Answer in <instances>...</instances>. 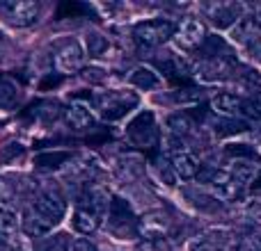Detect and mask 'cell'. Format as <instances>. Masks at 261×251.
<instances>
[{
    "instance_id": "6da1fadb",
    "label": "cell",
    "mask_w": 261,
    "mask_h": 251,
    "mask_svg": "<svg viewBox=\"0 0 261 251\" xmlns=\"http://www.w3.org/2000/svg\"><path fill=\"white\" fill-rule=\"evenodd\" d=\"M94 103L99 108L101 119H106V121H119L133 108H138L140 99L133 91H108V94L96 96Z\"/></svg>"
},
{
    "instance_id": "7a4b0ae2",
    "label": "cell",
    "mask_w": 261,
    "mask_h": 251,
    "mask_svg": "<svg viewBox=\"0 0 261 251\" xmlns=\"http://www.w3.org/2000/svg\"><path fill=\"white\" fill-rule=\"evenodd\" d=\"M176 25L172 21H165V18H156V21H142L133 27V37L138 44L147 46V48H156V46H163L174 37Z\"/></svg>"
},
{
    "instance_id": "3957f363",
    "label": "cell",
    "mask_w": 261,
    "mask_h": 251,
    "mask_svg": "<svg viewBox=\"0 0 261 251\" xmlns=\"http://www.w3.org/2000/svg\"><path fill=\"white\" fill-rule=\"evenodd\" d=\"M126 135L130 144L138 148H151L158 144V128H156V117L151 110H142L135 114V119L128 123Z\"/></svg>"
},
{
    "instance_id": "277c9868",
    "label": "cell",
    "mask_w": 261,
    "mask_h": 251,
    "mask_svg": "<svg viewBox=\"0 0 261 251\" xmlns=\"http://www.w3.org/2000/svg\"><path fill=\"white\" fill-rule=\"evenodd\" d=\"M110 231L117 238L130 240L138 233V222H135L133 212H130L128 203L124 199H110Z\"/></svg>"
},
{
    "instance_id": "5b68a950",
    "label": "cell",
    "mask_w": 261,
    "mask_h": 251,
    "mask_svg": "<svg viewBox=\"0 0 261 251\" xmlns=\"http://www.w3.org/2000/svg\"><path fill=\"white\" fill-rule=\"evenodd\" d=\"M32 208H35L41 217H46L48 222L58 224V222L64 217L67 203H64V197L60 194L58 187H44V190H39V192L35 194Z\"/></svg>"
},
{
    "instance_id": "8992f818",
    "label": "cell",
    "mask_w": 261,
    "mask_h": 251,
    "mask_svg": "<svg viewBox=\"0 0 261 251\" xmlns=\"http://www.w3.org/2000/svg\"><path fill=\"white\" fill-rule=\"evenodd\" d=\"M234 71H236L234 55H225V57L202 59L197 67V78L202 82H220V80H227Z\"/></svg>"
},
{
    "instance_id": "52a82bcc",
    "label": "cell",
    "mask_w": 261,
    "mask_h": 251,
    "mask_svg": "<svg viewBox=\"0 0 261 251\" xmlns=\"http://www.w3.org/2000/svg\"><path fill=\"white\" fill-rule=\"evenodd\" d=\"M0 9L5 12V16L9 18V23H14L16 27L32 25L39 16V5L35 0H12V3H0Z\"/></svg>"
},
{
    "instance_id": "ba28073f",
    "label": "cell",
    "mask_w": 261,
    "mask_h": 251,
    "mask_svg": "<svg viewBox=\"0 0 261 251\" xmlns=\"http://www.w3.org/2000/svg\"><path fill=\"white\" fill-rule=\"evenodd\" d=\"M83 59H85V53H83L81 44L78 41H67L55 53V69L60 73H76V71H81Z\"/></svg>"
},
{
    "instance_id": "9c48e42d",
    "label": "cell",
    "mask_w": 261,
    "mask_h": 251,
    "mask_svg": "<svg viewBox=\"0 0 261 251\" xmlns=\"http://www.w3.org/2000/svg\"><path fill=\"white\" fill-rule=\"evenodd\" d=\"M236 44L245 46V48H254L257 44H261V21L254 16H245L231 30Z\"/></svg>"
},
{
    "instance_id": "30bf717a",
    "label": "cell",
    "mask_w": 261,
    "mask_h": 251,
    "mask_svg": "<svg viewBox=\"0 0 261 251\" xmlns=\"http://www.w3.org/2000/svg\"><path fill=\"white\" fill-rule=\"evenodd\" d=\"M257 176H259V160L254 155L236 158V160L231 162V167H229V178L234 180V183H239L241 187H243V185L254 183Z\"/></svg>"
},
{
    "instance_id": "8fae6325",
    "label": "cell",
    "mask_w": 261,
    "mask_h": 251,
    "mask_svg": "<svg viewBox=\"0 0 261 251\" xmlns=\"http://www.w3.org/2000/svg\"><path fill=\"white\" fill-rule=\"evenodd\" d=\"M174 35H176V41H179L181 48H199L202 41L206 39V30H204V25L199 21H195V18L184 21L179 27H176Z\"/></svg>"
},
{
    "instance_id": "7c38bea8",
    "label": "cell",
    "mask_w": 261,
    "mask_h": 251,
    "mask_svg": "<svg viewBox=\"0 0 261 251\" xmlns=\"http://www.w3.org/2000/svg\"><path fill=\"white\" fill-rule=\"evenodd\" d=\"M239 18H241V5H236V3H218V5L208 7V21H211L218 30L236 25Z\"/></svg>"
},
{
    "instance_id": "4fadbf2b",
    "label": "cell",
    "mask_w": 261,
    "mask_h": 251,
    "mask_svg": "<svg viewBox=\"0 0 261 251\" xmlns=\"http://www.w3.org/2000/svg\"><path fill=\"white\" fill-rule=\"evenodd\" d=\"M167 229H170V222L163 212H151V215L142 217L138 222V233H142L147 240H161L165 238Z\"/></svg>"
},
{
    "instance_id": "5bb4252c",
    "label": "cell",
    "mask_w": 261,
    "mask_h": 251,
    "mask_svg": "<svg viewBox=\"0 0 261 251\" xmlns=\"http://www.w3.org/2000/svg\"><path fill=\"white\" fill-rule=\"evenodd\" d=\"M170 165H172V171H174V174L179 176L181 180L197 178L199 169H202L199 160L193 155V153H176V155H172Z\"/></svg>"
},
{
    "instance_id": "9a60e30c",
    "label": "cell",
    "mask_w": 261,
    "mask_h": 251,
    "mask_svg": "<svg viewBox=\"0 0 261 251\" xmlns=\"http://www.w3.org/2000/svg\"><path fill=\"white\" fill-rule=\"evenodd\" d=\"M211 108L216 110L218 114H222V119H234L243 112V99H239L236 94H227V91H222V94L213 96Z\"/></svg>"
},
{
    "instance_id": "2e32d148",
    "label": "cell",
    "mask_w": 261,
    "mask_h": 251,
    "mask_svg": "<svg viewBox=\"0 0 261 251\" xmlns=\"http://www.w3.org/2000/svg\"><path fill=\"white\" fill-rule=\"evenodd\" d=\"M21 224H23V231H25L28 235H35V238H39V235H46L48 231H53V226H55L53 222H48L46 217H41L32 206L28 208L25 212H23Z\"/></svg>"
},
{
    "instance_id": "e0dca14e",
    "label": "cell",
    "mask_w": 261,
    "mask_h": 251,
    "mask_svg": "<svg viewBox=\"0 0 261 251\" xmlns=\"http://www.w3.org/2000/svg\"><path fill=\"white\" fill-rule=\"evenodd\" d=\"M64 121L73 130H87L94 125V117H92V112L83 103H73L64 110Z\"/></svg>"
},
{
    "instance_id": "ac0fdd59",
    "label": "cell",
    "mask_w": 261,
    "mask_h": 251,
    "mask_svg": "<svg viewBox=\"0 0 261 251\" xmlns=\"http://www.w3.org/2000/svg\"><path fill=\"white\" fill-rule=\"evenodd\" d=\"M99 222H101V217L96 215V212L87 210V208H83V206H78L76 212H73V229L83 235L94 233V231L99 229Z\"/></svg>"
},
{
    "instance_id": "d6986e66",
    "label": "cell",
    "mask_w": 261,
    "mask_h": 251,
    "mask_svg": "<svg viewBox=\"0 0 261 251\" xmlns=\"http://www.w3.org/2000/svg\"><path fill=\"white\" fill-rule=\"evenodd\" d=\"M199 53H202L204 59H211V57H225V55H234L229 50V46H227V41L222 39V37L218 35H208L206 39L202 41V46H199Z\"/></svg>"
},
{
    "instance_id": "ffe728a7",
    "label": "cell",
    "mask_w": 261,
    "mask_h": 251,
    "mask_svg": "<svg viewBox=\"0 0 261 251\" xmlns=\"http://www.w3.org/2000/svg\"><path fill=\"white\" fill-rule=\"evenodd\" d=\"M69 160H71L69 151H44L39 155H35V165L39 169H58V167L67 165Z\"/></svg>"
},
{
    "instance_id": "44dd1931",
    "label": "cell",
    "mask_w": 261,
    "mask_h": 251,
    "mask_svg": "<svg viewBox=\"0 0 261 251\" xmlns=\"http://www.w3.org/2000/svg\"><path fill=\"white\" fill-rule=\"evenodd\" d=\"M167 125H170L172 135H179V137H186L195 130V119L186 112H176L167 117Z\"/></svg>"
},
{
    "instance_id": "7402d4cb",
    "label": "cell",
    "mask_w": 261,
    "mask_h": 251,
    "mask_svg": "<svg viewBox=\"0 0 261 251\" xmlns=\"http://www.w3.org/2000/svg\"><path fill=\"white\" fill-rule=\"evenodd\" d=\"M130 85L138 87V89H153L158 85V76L147 67H138L133 73L128 76Z\"/></svg>"
},
{
    "instance_id": "603a6c76",
    "label": "cell",
    "mask_w": 261,
    "mask_h": 251,
    "mask_svg": "<svg viewBox=\"0 0 261 251\" xmlns=\"http://www.w3.org/2000/svg\"><path fill=\"white\" fill-rule=\"evenodd\" d=\"M30 110H32V117L41 119V121H55L60 117V112H62L58 101H41V103L32 105Z\"/></svg>"
},
{
    "instance_id": "cb8c5ba5",
    "label": "cell",
    "mask_w": 261,
    "mask_h": 251,
    "mask_svg": "<svg viewBox=\"0 0 261 251\" xmlns=\"http://www.w3.org/2000/svg\"><path fill=\"white\" fill-rule=\"evenodd\" d=\"M213 128H216V133L220 135V137H231V135H239V133H243V130H248V123L239 121V119H218V121L213 123Z\"/></svg>"
},
{
    "instance_id": "d4e9b609",
    "label": "cell",
    "mask_w": 261,
    "mask_h": 251,
    "mask_svg": "<svg viewBox=\"0 0 261 251\" xmlns=\"http://www.w3.org/2000/svg\"><path fill=\"white\" fill-rule=\"evenodd\" d=\"M69 235L67 233H58L50 235V238H44L37 242V251H69Z\"/></svg>"
},
{
    "instance_id": "484cf974",
    "label": "cell",
    "mask_w": 261,
    "mask_h": 251,
    "mask_svg": "<svg viewBox=\"0 0 261 251\" xmlns=\"http://www.w3.org/2000/svg\"><path fill=\"white\" fill-rule=\"evenodd\" d=\"M18 226V217L12 206H0V235H14Z\"/></svg>"
},
{
    "instance_id": "4316f807",
    "label": "cell",
    "mask_w": 261,
    "mask_h": 251,
    "mask_svg": "<svg viewBox=\"0 0 261 251\" xmlns=\"http://www.w3.org/2000/svg\"><path fill=\"white\" fill-rule=\"evenodd\" d=\"M16 105V87L9 80H0V110H12Z\"/></svg>"
},
{
    "instance_id": "83f0119b",
    "label": "cell",
    "mask_w": 261,
    "mask_h": 251,
    "mask_svg": "<svg viewBox=\"0 0 261 251\" xmlns=\"http://www.w3.org/2000/svg\"><path fill=\"white\" fill-rule=\"evenodd\" d=\"M87 50H90L92 57H99L108 50V39L99 32H92V35H87Z\"/></svg>"
},
{
    "instance_id": "f1b7e54d",
    "label": "cell",
    "mask_w": 261,
    "mask_h": 251,
    "mask_svg": "<svg viewBox=\"0 0 261 251\" xmlns=\"http://www.w3.org/2000/svg\"><path fill=\"white\" fill-rule=\"evenodd\" d=\"M186 197L188 199H197V201H193V206H197V208H202V210H211V212H216V210H220V203L216 201L213 197H199L197 192H186Z\"/></svg>"
},
{
    "instance_id": "f546056e",
    "label": "cell",
    "mask_w": 261,
    "mask_h": 251,
    "mask_svg": "<svg viewBox=\"0 0 261 251\" xmlns=\"http://www.w3.org/2000/svg\"><path fill=\"white\" fill-rule=\"evenodd\" d=\"M172 101H176V103H195V101H199V91L197 89H179L176 94H172Z\"/></svg>"
},
{
    "instance_id": "4dcf8cb0",
    "label": "cell",
    "mask_w": 261,
    "mask_h": 251,
    "mask_svg": "<svg viewBox=\"0 0 261 251\" xmlns=\"http://www.w3.org/2000/svg\"><path fill=\"white\" fill-rule=\"evenodd\" d=\"M83 12H90V9H87L85 5H78V3H64L62 7H60L58 16L64 18V16H69V14H83Z\"/></svg>"
},
{
    "instance_id": "1f68e13d",
    "label": "cell",
    "mask_w": 261,
    "mask_h": 251,
    "mask_svg": "<svg viewBox=\"0 0 261 251\" xmlns=\"http://www.w3.org/2000/svg\"><path fill=\"white\" fill-rule=\"evenodd\" d=\"M23 153V146L21 144H7V146L0 151V160L3 162H9V160H14L16 155H21Z\"/></svg>"
},
{
    "instance_id": "d6a6232c",
    "label": "cell",
    "mask_w": 261,
    "mask_h": 251,
    "mask_svg": "<svg viewBox=\"0 0 261 251\" xmlns=\"http://www.w3.org/2000/svg\"><path fill=\"white\" fill-rule=\"evenodd\" d=\"M241 251H261V235H252V238H248L243 242V247Z\"/></svg>"
},
{
    "instance_id": "836d02e7",
    "label": "cell",
    "mask_w": 261,
    "mask_h": 251,
    "mask_svg": "<svg viewBox=\"0 0 261 251\" xmlns=\"http://www.w3.org/2000/svg\"><path fill=\"white\" fill-rule=\"evenodd\" d=\"M71 251H96V247L90 242V240H85V238H78L76 242L71 244Z\"/></svg>"
},
{
    "instance_id": "e575fe53",
    "label": "cell",
    "mask_w": 261,
    "mask_h": 251,
    "mask_svg": "<svg viewBox=\"0 0 261 251\" xmlns=\"http://www.w3.org/2000/svg\"><path fill=\"white\" fill-rule=\"evenodd\" d=\"M0 206H9V187L3 178H0Z\"/></svg>"
},
{
    "instance_id": "d590c367",
    "label": "cell",
    "mask_w": 261,
    "mask_h": 251,
    "mask_svg": "<svg viewBox=\"0 0 261 251\" xmlns=\"http://www.w3.org/2000/svg\"><path fill=\"white\" fill-rule=\"evenodd\" d=\"M60 80H62V78H60V76H48L44 82H41V89H48V87L60 85Z\"/></svg>"
},
{
    "instance_id": "8d00e7d4",
    "label": "cell",
    "mask_w": 261,
    "mask_h": 251,
    "mask_svg": "<svg viewBox=\"0 0 261 251\" xmlns=\"http://www.w3.org/2000/svg\"><path fill=\"white\" fill-rule=\"evenodd\" d=\"M252 105L257 108V112L261 114V89L257 91V96H254V101H252Z\"/></svg>"
},
{
    "instance_id": "74e56055",
    "label": "cell",
    "mask_w": 261,
    "mask_h": 251,
    "mask_svg": "<svg viewBox=\"0 0 261 251\" xmlns=\"http://www.w3.org/2000/svg\"><path fill=\"white\" fill-rule=\"evenodd\" d=\"M252 187H254V190H259V187H261V176H257V180H254Z\"/></svg>"
},
{
    "instance_id": "f35d334b",
    "label": "cell",
    "mask_w": 261,
    "mask_h": 251,
    "mask_svg": "<svg viewBox=\"0 0 261 251\" xmlns=\"http://www.w3.org/2000/svg\"><path fill=\"white\" fill-rule=\"evenodd\" d=\"M0 251H7V249H5V244H3V242H0Z\"/></svg>"
}]
</instances>
